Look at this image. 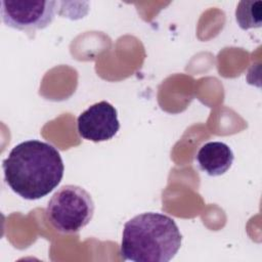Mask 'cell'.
I'll use <instances>...</instances> for the list:
<instances>
[{"label": "cell", "mask_w": 262, "mask_h": 262, "mask_svg": "<svg viewBox=\"0 0 262 262\" xmlns=\"http://www.w3.org/2000/svg\"><path fill=\"white\" fill-rule=\"evenodd\" d=\"M56 1L4 0L1 1L2 21L10 28L35 32L47 28L57 11Z\"/></svg>", "instance_id": "cell-4"}, {"label": "cell", "mask_w": 262, "mask_h": 262, "mask_svg": "<svg viewBox=\"0 0 262 262\" xmlns=\"http://www.w3.org/2000/svg\"><path fill=\"white\" fill-rule=\"evenodd\" d=\"M195 160L203 172L210 176H219L230 169L234 155L226 143L209 141L200 147Z\"/></svg>", "instance_id": "cell-6"}, {"label": "cell", "mask_w": 262, "mask_h": 262, "mask_svg": "<svg viewBox=\"0 0 262 262\" xmlns=\"http://www.w3.org/2000/svg\"><path fill=\"white\" fill-rule=\"evenodd\" d=\"M181 242L180 230L171 217L146 212L125 223L120 254L133 262H168L179 251Z\"/></svg>", "instance_id": "cell-2"}, {"label": "cell", "mask_w": 262, "mask_h": 262, "mask_svg": "<svg viewBox=\"0 0 262 262\" xmlns=\"http://www.w3.org/2000/svg\"><path fill=\"white\" fill-rule=\"evenodd\" d=\"M120 129L116 107L102 100L90 105L77 119L79 135L86 140L101 142L112 139Z\"/></svg>", "instance_id": "cell-5"}, {"label": "cell", "mask_w": 262, "mask_h": 262, "mask_svg": "<svg viewBox=\"0 0 262 262\" xmlns=\"http://www.w3.org/2000/svg\"><path fill=\"white\" fill-rule=\"evenodd\" d=\"M94 208L93 199L87 190L78 185L67 184L53 193L45 213L54 229L73 234L92 220Z\"/></svg>", "instance_id": "cell-3"}, {"label": "cell", "mask_w": 262, "mask_h": 262, "mask_svg": "<svg viewBox=\"0 0 262 262\" xmlns=\"http://www.w3.org/2000/svg\"><path fill=\"white\" fill-rule=\"evenodd\" d=\"M7 185L25 200H39L51 192L64 172L59 151L37 139L16 144L2 163Z\"/></svg>", "instance_id": "cell-1"}, {"label": "cell", "mask_w": 262, "mask_h": 262, "mask_svg": "<svg viewBox=\"0 0 262 262\" xmlns=\"http://www.w3.org/2000/svg\"><path fill=\"white\" fill-rule=\"evenodd\" d=\"M235 19L243 30L260 28L262 25V2L239 1L235 9Z\"/></svg>", "instance_id": "cell-7"}]
</instances>
